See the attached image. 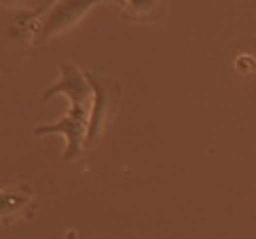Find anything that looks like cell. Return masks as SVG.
Instances as JSON below:
<instances>
[{
  "mask_svg": "<svg viewBox=\"0 0 256 239\" xmlns=\"http://www.w3.org/2000/svg\"><path fill=\"white\" fill-rule=\"evenodd\" d=\"M130 6L134 11H142V13H148L150 8L154 6V0H130Z\"/></svg>",
  "mask_w": 256,
  "mask_h": 239,
  "instance_id": "cell-5",
  "label": "cell"
},
{
  "mask_svg": "<svg viewBox=\"0 0 256 239\" xmlns=\"http://www.w3.org/2000/svg\"><path fill=\"white\" fill-rule=\"evenodd\" d=\"M87 80L94 87V108H91V116H89V127H87V136H85V146H94V142L100 138L102 132L104 118L112 112V104L118 102V96H121V89H118V82L112 78H104L98 76L94 72H85Z\"/></svg>",
  "mask_w": 256,
  "mask_h": 239,
  "instance_id": "cell-2",
  "label": "cell"
},
{
  "mask_svg": "<svg viewBox=\"0 0 256 239\" xmlns=\"http://www.w3.org/2000/svg\"><path fill=\"white\" fill-rule=\"evenodd\" d=\"M2 2H17V0H2Z\"/></svg>",
  "mask_w": 256,
  "mask_h": 239,
  "instance_id": "cell-6",
  "label": "cell"
},
{
  "mask_svg": "<svg viewBox=\"0 0 256 239\" xmlns=\"http://www.w3.org/2000/svg\"><path fill=\"white\" fill-rule=\"evenodd\" d=\"M24 201H26V195L17 197L15 192H11V190H4V192H0V214L8 212V210H15V208H20V206L24 204Z\"/></svg>",
  "mask_w": 256,
  "mask_h": 239,
  "instance_id": "cell-4",
  "label": "cell"
},
{
  "mask_svg": "<svg viewBox=\"0 0 256 239\" xmlns=\"http://www.w3.org/2000/svg\"><path fill=\"white\" fill-rule=\"evenodd\" d=\"M66 96L70 100V108L64 118L51 125H40L34 130V136H51V134H62L66 138V152L64 159L72 161L76 159L85 146V136L89 127V116L91 108H94V87L87 80V74L76 66L64 62L60 64V80L53 82L51 87L44 89L40 96V102H47L53 96Z\"/></svg>",
  "mask_w": 256,
  "mask_h": 239,
  "instance_id": "cell-1",
  "label": "cell"
},
{
  "mask_svg": "<svg viewBox=\"0 0 256 239\" xmlns=\"http://www.w3.org/2000/svg\"><path fill=\"white\" fill-rule=\"evenodd\" d=\"M100 2H104V0H60V2L53 4L49 8V13L42 17L36 36H38L40 40L51 38L53 34H58L62 30H66V28L74 26L91 6H96Z\"/></svg>",
  "mask_w": 256,
  "mask_h": 239,
  "instance_id": "cell-3",
  "label": "cell"
}]
</instances>
